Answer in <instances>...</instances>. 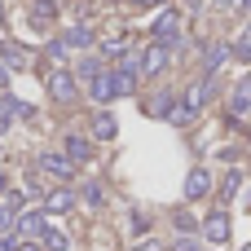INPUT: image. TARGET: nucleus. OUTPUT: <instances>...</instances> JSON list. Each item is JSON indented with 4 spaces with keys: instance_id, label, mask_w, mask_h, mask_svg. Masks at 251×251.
<instances>
[{
    "instance_id": "cd10ccee",
    "label": "nucleus",
    "mask_w": 251,
    "mask_h": 251,
    "mask_svg": "<svg viewBox=\"0 0 251 251\" xmlns=\"http://www.w3.org/2000/svg\"><path fill=\"white\" fill-rule=\"evenodd\" d=\"M172 251H199V238H176V247Z\"/></svg>"
},
{
    "instance_id": "f03ea898",
    "label": "nucleus",
    "mask_w": 251,
    "mask_h": 251,
    "mask_svg": "<svg viewBox=\"0 0 251 251\" xmlns=\"http://www.w3.org/2000/svg\"><path fill=\"white\" fill-rule=\"evenodd\" d=\"M44 84H49V97H53L57 106H71V101L79 97V79H75V71H66V66H53Z\"/></svg>"
},
{
    "instance_id": "9b49d317",
    "label": "nucleus",
    "mask_w": 251,
    "mask_h": 251,
    "mask_svg": "<svg viewBox=\"0 0 251 251\" xmlns=\"http://www.w3.org/2000/svg\"><path fill=\"white\" fill-rule=\"evenodd\" d=\"M0 62H4L9 71H22L31 57H26V49H22V44H13V40H0Z\"/></svg>"
},
{
    "instance_id": "a211bd4d",
    "label": "nucleus",
    "mask_w": 251,
    "mask_h": 251,
    "mask_svg": "<svg viewBox=\"0 0 251 251\" xmlns=\"http://www.w3.org/2000/svg\"><path fill=\"white\" fill-rule=\"evenodd\" d=\"M146 110H150L154 119H168V115L176 110V106H172V93H159V97H150V106H146Z\"/></svg>"
},
{
    "instance_id": "2eb2a0df",
    "label": "nucleus",
    "mask_w": 251,
    "mask_h": 251,
    "mask_svg": "<svg viewBox=\"0 0 251 251\" xmlns=\"http://www.w3.org/2000/svg\"><path fill=\"white\" fill-rule=\"evenodd\" d=\"M97 53H101V57H124V53H128V31H115V35H106V40L97 44Z\"/></svg>"
},
{
    "instance_id": "2f4dec72",
    "label": "nucleus",
    "mask_w": 251,
    "mask_h": 251,
    "mask_svg": "<svg viewBox=\"0 0 251 251\" xmlns=\"http://www.w3.org/2000/svg\"><path fill=\"white\" fill-rule=\"evenodd\" d=\"M22 251H44V247L40 243H22Z\"/></svg>"
},
{
    "instance_id": "0eeeda50",
    "label": "nucleus",
    "mask_w": 251,
    "mask_h": 251,
    "mask_svg": "<svg viewBox=\"0 0 251 251\" xmlns=\"http://www.w3.org/2000/svg\"><path fill=\"white\" fill-rule=\"evenodd\" d=\"M247 110H251V75H243L234 84V93H229V124H238Z\"/></svg>"
},
{
    "instance_id": "423d86ee",
    "label": "nucleus",
    "mask_w": 251,
    "mask_h": 251,
    "mask_svg": "<svg viewBox=\"0 0 251 251\" xmlns=\"http://www.w3.org/2000/svg\"><path fill=\"white\" fill-rule=\"evenodd\" d=\"M168 57H172V49H163V44H146L141 49V75L146 79H154V75H163V66H168Z\"/></svg>"
},
{
    "instance_id": "dca6fc26",
    "label": "nucleus",
    "mask_w": 251,
    "mask_h": 251,
    "mask_svg": "<svg viewBox=\"0 0 251 251\" xmlns=\"http://www.w3.org/2000/svg\"><path fill=\"white\" fill-rule=\"evenodd\" d=\"M57 18V4L53 0H31V26H49Z\"/></svg>"
},
{
    "instance_id": "6e6552de",
    "label": "nucleus",
    "mask_w": 251,
    "mask_h": 251,
    "mask_svg": "<svg viewBox=\"0 0 251 251\" xmlns=\"http://www.w3.org/2000/svg\"><path fill=\"white\" fill-rule=\"evenodd\" d=\"M62 154H66L71 163H88V159H93V141H88V137H79V132H66Z\"/></svg>"
},
{
    "instance_id": "c85d7f7f",
    "label": "nucleus",
    "mask_w": 251,
    "mask_h": 251,
    "mask_svg": "<svg viewBox=\"0 0 251 251\" xmlns=\"http://www.w3.org/2000/svg\"><path fill=\"white\" fill-rule=\"evenodd\" d=\"M132 4H141V9H159V4H168V0H132Z\"/></svg>"
},
{
    "instance_id": "f8f14e48",
    "label": "nucleus",
    "mask_w": 251,
    "mask_h": 251,
    "mask_svg": "<svg viewBox=\"0 0 251 251\" xmlns=\"http://www.w3.org/2000/svg\"><path fill=\"white\" fill-rule=\"evenodd\" d=\"M229 53H234V49H229V44H221V40H216V44H207V53H203V71H207V75H212V71H221V66L229 62Z\"/></svg>"
},
{
    "instance_id": "f257e3e1",
    "label": "nucleus",
    "mask_w": 251,
    "mask_h": 251,
    "mask_svg": "<svg viewBox=\"0 0 251 251\" xmlns=\"http://www.w3.org/2000/svg\"><path fill=\"white\" fill-rule=\"evenodd\" d=\"M137 93V75H128V71H119V66H106L97 79H88V97L97 101V106H110V101H119V97H132Z\"/></svg>"
},
{
    "instance_id": "4468645a",
    "label": "nucleus",
    "mask_w": 251,
    "mask_h": 251,
    "mask_svg": "<svg viewBox=\"0 0 251 251\" xmlns=\"http://www.w3.org/2000/svg\"><path fill=\"white\" fill-rule=\"evenodd\" d=\"M40 207L53 212V216H57V212H71V207H75V190H53V194H44Z\"/></svg>"
},
{
    "instance_id": "c756f323",
    "label": "nucleus",
    "mask_w": 251,
    "mask_h": 251,
    "mask_svg": "<svg viewBox=\"0 0 251 251\" xmlns=\"http://www.w3.org/2000/svg\"><path fill=\"white\" fill-rule=\"evenodd\" d=\"M9 75H13V71H9V66H4V62H0V88H4V84H9Z\"/></svg>"
},
{
    "instance_id": "b1692460",
    "label": "nucleus",
    "mask_w": 251,
    "mask_h": 251,
    "mask_svg": "<svg viewBox=\"0 0 251 251\" xmlns=\"http://www.w3.org/2000/svg\"><path fill=\"white\" fill-rule=\"evenodd\" d=\"M234 57H238V62H251V26L243 31V40L234 44Z\"/></svg>"
},
{
    "instance_id": "1a4fd4ad",
    "label": "nucleus",
    "mask_w": 251,
    "mask_h": 251,
    "mask_svg": "<svg viewBox=\"0 0 251 251\" xmlns=\"http://www.w3.org/2000/svg\"><path fill=\"white\" fill-rule=\"evenodd\" d=\"M35 163H40V172H49V176H57V181H71V176H75V163H71L66 154H40Z\"/></svg>"
},
{
    "instance_id": "412c9836",
    "label": "nucleus",
    "mask_w": 251,
    "mask_h": 251,
    "mask_svg": "<svg viewBox=\"0 0 251 251\" xmlns=\"http://www.w3.org/2000/svg\"><path fill=\"white\" fill-rule=\"evenodd\" d=\"M172 225H176V234H185V238H194V229H199V221H194L190 212H176V216H172Z\"/></svg>"
},
{
    "instance_id": "a878e982",
    "label": "nucleus",
    "mask_w": 251,
    "mask_h": 251,
    "mask_svg": "<svg viewBox=\"0 0 251 251\" xmlns=\"http://www.w3.org/2000/svg\"><path fill=\"white\" fill-rule=\"evenodd\" d=\"M0 251H22V238H18V234H4V238H0Z\"/></svg>"
},
{
    "instance_id": "bb28decb",
    "label": "nucleus",
    "mask_w": 251,
    "mask_h": 251,
    "mask_svg": "<svg viewBox=\"0 0 251 251\" xmlns=\"http://www.w3.org/2000/svg\"><path fill=\"white\" fill-rule=\"evenodd\" d=\"M150 229V216H141V212H132V234H146Z\"/></svg>"
},
{
    "instance_id": "20e7f679",
    "label": "nucleus",
    "mask_w": 251,
    "mask_h": 251,
    "mask_svg": "<svg viewBox=\"0 0 251 251\" xmlns=\"http://www.w3.org/2000/svg\"><path fill=\"white\" fill-rule=\"evenodd\" d=\"M13 234H18V238H26V243H40V238L49 234L44 207H35V212H18V225H13Z\"/></svg>"
},
{
    "instance_id": "393cba45",
    "label": "nucleus",
    "mask_w": 251,
    "mask_h": 251,
    "mask_svg": "<svg viewBox=\"0 0 251 251\" xmlns=\"http://www.w3.org/2000/svg\"><path fill=\"white\" fill-rule=\"evenodd\" d=\"M238 185H243V172H229V176H225V190H221V194L229 199V194H238Z\"/></svg>"
},
{
    "instance_id": "7ed1b4c3",
    "label": "nucleus",
    "mask_w": 251,
    "mask_h": 251,
    "mask_svg": "<svg viewBox=\"0 0 251 251\" xmlns=\"http://www.w3.org/2000/svg\"><path fill=\"white\" fill-rule=\"evenodd\" d=\"M150 40L163 44V49H176L181 44V9H163L154 18V26H150Z\"/></svg>"
},
{
    "instance_id": "7c9ffc66",
    "label": "nucleus",
    "mask_w": 251,
    "mask_h": 251,
    "mask_svg": "<svg viewBox=\"0 0 251 251\" xmlns=\"http://www.w3.org/2000/svg\"><path fill=\"white\" fill-rule=\"evenodd\" d=\"M137 251H159V243H154V238H146V243H141Z\"/></svg>"
},
{
    "instance_id": "6ab92c4d",
    "label": "nucleus",
    "mask_w": 251,
    "mask_h": 251,
    "mask_svg": "<svg viewBox=\"0 0 251 251\" xmlns=\"http://www.w3.org/2000/svg\"><path fill=\"white\" fill-rule=\"evenodd\" d=\"M40 243H44V251H71V238H66V234H57V229H49Z\"/></svg>"
},
{
    "instance_id": "ddd939ff",
    "label": "nucleus",
    "mask_w": 251,
    "mask_h": 251,
    "mask_svg": "<svg viewBox=\"0 0 251 251\" xmlns=\"http://www.w3.org/2000/svg\"><path fill=\"white\" fill-rule=\"evenodd\" d=\"M115 132H119L115 115H110V110H97V115H93V137H97V141H115Z\"/></svg>"
},
{
    "instance_id": "f704fd0d",
    "label": "nucleus",
    "mask_w": 251,
    "mask_h": 251,
    "mask_svg": "<svg viewBox=\"0 0 251 251\" xmlns=\"http://www.w3.org/2000/svg\"><path fill=\"white\" fill-rule=\"evenodd\" d=\"M243 251H251V243H247V247H243Z\"/></svg>"
},
{
    "instance_id": "aec40b11",
    "label": "nucleus",
    "mask_w": 251,
    "mask_h": 251,
    "mask_svg": "<svg viewBox=\"0 0 251 251\" xmlns=\"http://www.w3.org/2000/svg\"><path fill=\"white\" fill-rule=\"evenodd\" d=\"M84 203H88V207H101V203H106V190H101V181H88V185H84Z\"/></svg>"
},
{
    "instance_id": "f3484780",
    "label": "nucleus",
    "mask_w": 251,
    "mask_h": 251,
    "mask_svg": "<svg viewBox=\"0 0 251 251\" xmlns=\"http://www.w3.org/2000/svg\"><path fill=\"white\" fill-rule=\"evenodd\" d=\"M66 44H71V49H88V44H93V26H84V22L71 26V31H66Z\"/></svg>"
},
{
    "instance_id": "5701e85b",
    "label": "nucleus",
    "mask_w": 251,
    "mask_h": 251,
    "mask_svg": "<svg viewBox=\"0 0 251 251\" xmlns=\"http://www.w3.org/2000/svg\"><path fill=\"white\" fill-rule=\"evenodd\" d=\"M44 53H49L53 62H62V57L71 53V44H66V35H57V40H49V49H44Z\"/></svg>"
},
{
    "instance_id": "9d476101",
    "label": "nucleus",
    "mask_w": 251,
    "mask_h": 251,
    "mask_svg": "<svg viewBox=\"0 0 251 251\" xmlns=\"http://www.w3.org/2000/svg\"><path fill=\"white\" fill-rule=\"evenodd\" d=\"M207 194H212V172H207V168H194V172L185 176V199L199 203V199H207Z\"/></svg>"
},
{
    "instance_id": "473e14b6",
    "label": "nucleus",
    "mask_w": 251,
    "mask_h": 251,
    "mask_svg": "<svg viewBox=\"0 0 251 251\" xmlns=\"http://www.w3.org/2000/svg\"><path fill=\"white\" fill-rule=\"evenodd\" d=\"M0 18H4V4H0Z\"/></svg>"
},
{
    "instance_id": "4be33fe9",
    "label": "nucleus",
    "mask_w": 251,
    "mask_h": 251,
    "mask_svg": "<svg viewBox=\"0 0 251 251\" xmlns=\"http://www.w3.org/2000/svg\"><path fill=\"white\" fill-rule=\"evenodd\" d=\"M13 225H18V212H13L9 203H0V238H4V234H13Z\"/></svg>"
},
{
    "instance_id": "39448f33",
    "label": "nucleus",
    "mask_w": 251,
    "mask_h": 251,
    "mask_svg": "<svg viewBox=\"0 0 251 251\" xmlns=\"http://www.w3.org/2000/svg\"><path fill=\"white\" fill-rule=\"evenodd\" d=\"M203 243H212V247H225V243H229V212H225V207H216V212L203 221Z\"/></svg>"
},
{
    "instance_id": "72a5a7b5",
    "label": "nucleus",
    "mask_w": 251,
    "mask_h": 251,
    "mask_svg": "<svg viewBox=\"0 0 251 251\" xmlns=\"http://www.w3.org/2000/svg\"><path fill=\"white\" fill-rule=\"evenodd\" d=\"M185 4H199V0H185Z\"/></svg>"
}]
</instances>
